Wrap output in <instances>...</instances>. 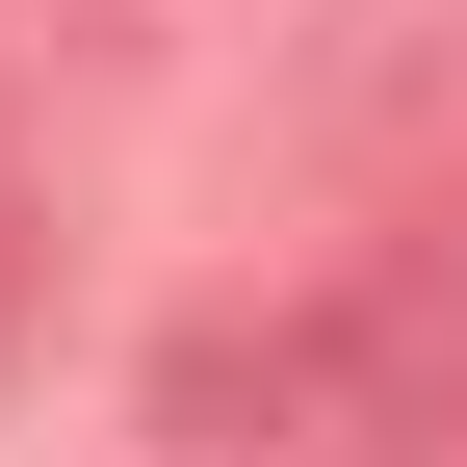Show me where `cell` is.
<instances>
[{
    "label": "cell",
    "mask_w": 467,
    "mask_h": 467,
    "mask_svg": "<svg viewBox=\"0 0 467 467\" xmlns=\"http://www.w3.org/2000/svg\"><path fill=\"white\" fill-rule=\"evenodd\" d=\"M0 285H26V234H0Z\"/></svg>",
    "instance_id": "6da1fadb"
}]
</instances>
